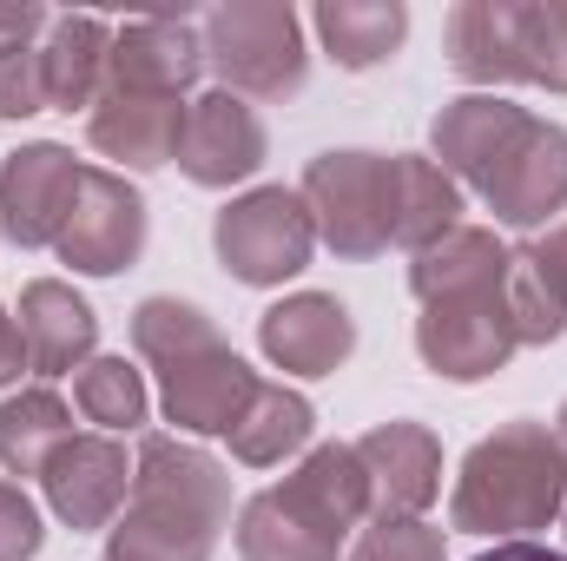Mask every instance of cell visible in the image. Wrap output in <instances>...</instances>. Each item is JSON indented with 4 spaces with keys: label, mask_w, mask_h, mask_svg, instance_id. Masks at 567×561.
Here are the masks:
<instances>
[{
    "label": "cell",
    "mask_w": 567,
    "mask_h": 561,
    "mask_svg": "<svg viewBox=\"0 0 567 561\" xmlns=\"http://www.w3.org/2000/svg\"><path fill=\"white\" fill-rule=\"evenodd\" d=\"M429 145L435 165L455 185L482 192L488 212L515 232H535L555 212H567V133L502 93L449 100L429 126Z\"/></svg>",
    "instance_id": "1"
},
{
    "label": "cell",
    "mask_w": 567,
    "mask_h": 561,
    "mask_svg": "<svg viewBox=\"0 0 567 561\" xmlns=\"http://www.w3.org/2000/svg\"><path fill=\"white\" fill-rule=\"evenodd\" d=\"M508 265H515V252L482 225H455L442 245L416 252V265H410V290L423 304L416 350L435 377L482 384V377L508 370V357L522 350L515 310H508Z\"/></svg>",
    "instance_id": "2"
},
{
    "label": "cell",
    "mask_w": 567,
    "mask_h": 561,
    "mask_svg": "<svg viewBox=\"0 0 567 561\" xmlns=\"http://www.w3.org/2000/svg\"><path fill=\"white\" fill-rule=\"evenodd\" d=\"M225 522L231 476L178 436H145L133 456V496L106 529V561H212Z\"/></svg>",
    "instance_id": "3"
},
{
    "label": "cell",
    "mask_w": 567,
    "mask_h": 561,
    "mask_svg": "<svg viewBox=\"0 0 567 561\" xmlns=\"http://www.w3.org/2000/svg\"><path fill=\"white\" fill-rule=\"evenodd\" d=\"M133 344L158 370V404L165 417L192 436H231L265 377L212 330V317L185 297H145L133 310Z\"/></svg>",
    "instance_id": "4"
},
{
    "label": "cell",
    "mask_w": 567,
    "mask_h": 561,
    "mask_svg": "<svg viewBox=\"0 0 567 561\" xmlns=\"http://www.w3.org/2000/svg\"><path fill=\"white\" fill-rule=\"evenodd\" d=\"M370 516V476L350 442L310 449L284 482L258 489L238 516L245 561H337Z\"/></svg>",
    "instance_id": "5"
},
{
    "label": "cell",
    "mask_w": 567,
    "mask_h": 561,
    "mask_svg": "<svg viewBox=\"0 0 567 561\" xmlns=\"http://www.w3.org/2000/svg\"><path fill=\"white\" fill-rule=\"evenodd\" d=\"M567 502V442L548 422H502L462 456L449 522L462 536H495V542H528L548 529Z\"/></svg>",
    "instance_id": "6"
},
{
    "label": "cell",
    "mask_w": 567,
    "mask_h": 561,
    "mask_svg": "<svg viewBox=\"0 0 567 561\" xmlns=\"http://www.w3.org/2000/svg\"><path fill=\"white\" fill-rule=\"evenodd\" d=\"M449 67L482 93H567V0H462L449 13Z\"/></svg>",
    "instance_id": "7"
},
{
    "label": "cell",
    "mask_w": 567,
    "mask_h": 561,
    "mask_svg": "<svg viewBox=\"0 0 567 561\" xmlns=\"http://www.w3.org/2000/svg\"><path fill=\"white\" fill-rule=\"evenodd\" d=\"M198 40H205V67L238 100H290L310 80L303 20L284 0H231V7H212L198 20Z\"/></svg>",
    "instance_id": "8"
},
{
    "label": "cell",
    "mask_w": 567,
    "mask_h": 561,
    "mask_svg": "<svg viewBox=\"0 0 567 561\" xmlns=\"http://www.w3.org/2000/svg\"><path fill=\"white\" fill-rule=\"evenodd\" d=\"M297 192L317 218V245L337 258H377L396 245V152H317Z\"/></svg>",
    "instance_id": "9"
},
{
    "label": "cell",
    "mask_w": 567,
    "mask_h": 561,
    "mask_svg": "<svg viewBox=\"0 0 567 561\" xmlns=\"http://www.w3.org/2000/svg\"><path fill=\"white\" fill-rule=\"evenodd\" d=\"M212 245H218V265L238 284H271L297 278L317 252V218L303 205V192H284V185H258L245 198H231L212 225Z\"/></svg>",
    "instance_id": "10"
},
{
    "label": "cell",
    "mask_w": 567,
    "mask_h": 561,
    "mask_svg": "<svg viewBox=\"0 0 567 561\" xmlns=\"http://www.w3.org/2000/svg\"><path fill=\"white\" fill-rule=\"evenodd\" d=\"M73 272L86 278H113L126 265H140L145 252V198L126 172H106V165H86L80 192H73V212H66V232L53 245Z\"/></svg>",
    "instance_id": "11"
},
{
    "label": "cell",
    "mask_w": 567,
    "mask_h": 561,
    "mask_svg": "<svg viewBox=\"0 0 567 561\" xmlns=\"http://www.w3.org/2000/svg\"><path fill=\"white\" fill-rule=\"evenodd\" d=\"M40 489H47V509L66 522V529H113L126 496H133V456L120 436H66L47 469H40Z\"/></svg>",
    "instance_id": "12"
},
{
    "label": "cell",
    "mask_w": 567,
    "mask_h": 561,
    "mask_svg": "<svg viewBox=\"0 0 567 561\" xmlns=\"http://www.w3.org/2000/svg\"><path fill=\"white\" fill-rule=\"evenodd\" d=\"M80 178H86V165H80L66 145H53V140L20 145V152L0 165V232H7L20 252L60 245Z\"/></svg>",
    "instance_id": "13"
},
{
    "label": "cell",
    "mask_w": 567,
    "mask_h": 561,
    "mask_svg": "<svg viewBox=\"0 0 567 561\" xmlns=\"http://www.w3.org/2000/svg\"><path fill=\"white\" fill-rule=\"evenodd\" d=\"M265 165V120L238 100V93H198L185 106V133H178V172L205 192H225L238 178H251Z\"/></svg>",
    "instance_id": "14"
},
{
    "label": "cell",
    "mask_w": 567,
    "mask_h": 561,
    "mask_svg": "<svg viewBox=\"0 0 567 561\" xmlns=\"http://www.w3.org/2000/svg\"><path fill=\"white\" fill-rule=\"evenodd\" d=\"M370 476V516H423L442 496V442L423 422H377L363 442H350Z\"/></svg>",
    "instance_id": "15"
},
{
    "label": "cell",
    "mask_w": 567,
    "mask_h": 561,
    "mask_svg": "<svg viewBox=\"0 0 567 561\" xmlns=\"http://www.w3.org/2000/svg\"><path fill=\"white\" fill-rule=\"evenodd\" d=\"M198 73H205V40H198L192 20H126V27H113L106 86L152 93V100H185Z\"/></svg>",
    "instance_id": "16"
},
{
    "label": "cell",
    "mask_w": 567,
    "mask_h": 561,
    "mask_svg": "<svg viewBox=\"0 0 567 561\" xmlns=\"http://www.w3.org/2000/svg\"><path fill=\"white\" fill-rule=\"evenodd\" d=\"M258 344L290 377H330L357 350V317L323 290H297V297H284L258 317Z\"/></svg>",
    "instance_id": "17"
},
{
    "label": "cell",
    "mask_w": 567,
    "mask_h": 561,
    "mask_svg": "<svg viewBox=\"0 0 567 561\" xmlns=\"http://www.w3.org/2000/svg\"><path fill=\"white\" fill-rule=\"evenodd\" d=\"M185 106L192 100H152V93H120V86H100L93 113H86V140L93 152L152 172V165H172L178 159V133H185Z\"/></svg>",
    "instance_id": "18"
},
{
    "label": "cell",
    "mask_w": 567,
    "mask_h": 561,
    "mask_svg": "<svg viewBox=\"0 0 567 561\" xmlns=\"http://www.w3.org/2000/svg\"><path fill=\"white\" fill-rule=\"evenodd\" d=\"M20 337H27V364L40 377H66L80 364H93V344H100V317L93 304L60 278H33L20 290V310H13Z\"/></svg>",
    "instance_id": "19"
},
{
    "label": "cell",
    "mask_w": 567,
    "mask_h": 561,
    "mask_svg": "<svg viewBox=\"0 0 567 561\" xmlns=\"http://www.w3.org/2000/svg\"><path fill=\"white\" fill-rule=\"evenodd\" d=\"M106 60H113V27L100 13H53L47 40H40V73H47V106L73 113L100 100L106 86Z\"/></svg>",
    "instance_id": "20"
},
{
    "label": "cell",
    "mask_w": 567,
    "mask_h": 561,
    "mask_svg": "<svg viewBox=\"0 0 567 561\" xmlns=\"http://www.w3.org/2000/svg\"><path fill=\"white\" fill-rule=\"evenodd\" d=\"M310 20H317L330 60L350 67V73L383 67V60L410 40V7H403V0H323Z\"/></svg>",
    "instance_id": "21"
},
{
    "label": "cell",
    "mask_w": 567,
    "mask_h": 561,
    "mask_svg": "<svg viewBox=\"0 0 567 561\" xmlns=\"http://www.w3.org/2000/svg\"><path fill=\"white\" fill-rule=\"evenodd\" d=\"M455 225H462V185L423 152H396V245L429 252Z\"/></svg>",
    "instance_id": "22"
},
{
    "label": "cell",
    "mask_w": 567,
    "mask_h": 561,
    "mask_svg": "<svg viewBox=\"0 0 567 561\" xmlns=\"http://www.w3.org/2000/svg\"><path fill=\"white\" fill-rule=\"evenodd\" d=\"M66 436H73V410H66L47 384L13 390V397L0 404V469H7V476H40L47 456H53Z\"/></svg>",
    "instance_id": "23"
},
{
    "label": "cell",
    "mask_w": 567,
    "mask_h": 561,
    "mask_svg": "<svg viewBox=\"0 0 567 561\" xmlns=\"http://www.w3.org/2000/svg\"><path fill=\"white\" fill-rule=\"evenodd\" d=\"M310 429H317V410H310L297 390L265 384V390L251 397V410L238 417V429H231V456L251 462V469H271V462L297 456V449L310 442Z\"/></svg>",
    "instance_id": "24"
},
{
    "label": "cell",
    "mask_w": 567,
    "mask_h": 561,
    "mask_svg": "<svg viewBox=\"0 0 567 561\" xmlns=\"http://www.w3.org/2000/svg\"><path fill=\"white\" fill-rule=\"evenodd\" d=\"M73 404H80L86 422H100V436H126V429H140L145 410H152L145 377L126 357H93V364H80V370H73Z\"/></svg>",
    "instance_id": "25"
},
{
    "label": "cell",
    "mask_w": 567,
    "mask_h": 561,
    "mask_svg": "<svg viewBox=\"0 0 567 561\" xmlns=\"http://www.w3.org/2000/svg\"><path fill=\"white\" fill-rule=\"evenodd\" d=\"M508 310H515V337H522V350L555 344V337L567 330L561 290L548 284V272L535 265V252H528V245H522V252H515V265H508Z\"/></svg>",
    "instance_id": "26"
},
{
    "label": "cell",
    "mask_w": 567,
    "mask_h": 561,
    "mask_svg": "<svg viewBox=\"0 0 567 561\" xmlns=\"http://www.w3.org/2000/svg\"><path fill=\"white\" fill-rule=\"evenodd\" d=\"M343 561H442V529H429L423 516H383L350 542Z\"/></svg>",
    "instance_id": "27"
},
{
    "label": "cell",
    "mask_w": 567,
    "mask_h": 561,
    "mask_svg": "<svg viewBox=\"0 0 567 561\" xmlns=\"http://www.w3.org/2000/svg\"><path fill=\"white\" fill-rule=\"evenodd\" d=\"M40 542H47V529H40L33 496L20 482H0V561H33Z\"/></svg>",
    "instance_id": "28"
},
{
    "label": "cell",
    "mask_w": 567,
    "mask_h": 561,
    "mask_svg": "<svg viewBox=\"0 0 567 561\" xmlns=\"http://www.w3.org/2000/svg\"><path fill=\"white\" fill-rule=\"evenodd\" d=\"M47 113V73H40V47L7 53L0 60V120H27Z\"/></svg>",
    "instance_id": "29"
},
{
    "label": "cell",
    "mask_w": 567,
    "mask_h": 561,
    "mask_svg": "<svg viewBox=\"0 0 567 561\" xmlns=\"http://www.w3.org/2000/svg\"><path fill=\"white\" fill-rule=\"evenodd\" d=\"M47 27H53V13H47V7H33V0H0V60H7V53L40 47V40H47Z\"/></svg>",
    "instance_id": "30"
},
{
    "label": "cell",
    "mask_w": 567,
    "mask_h": 561,
    "mask_svg": "<svg viewBox=\"0 0 567 561\" xmlns=\"http://www.w3.org/2000/svg\"><path fill=\"white\" fill-rule=\"evenodd\" d=\"M20 370H33V364H27V337H20L13 310H0V390H13Z\"/></svg>",
    "instance_id": "31"
},
{
    "label": "cell",
    "mask_w": 567,
    "mask_h": 561,
    "mask_svg": "<svg viewBox=\"0 0 567 561\" xmlns=\"http://www.w3.org/2000/svg\"><path fill=\"white\" fill-rule=\"evenodd\" d=\"M528 252H535V265H542V272H548V284H555V290H561V304H567V225H555V232H548V238H535V245H528Z\"/></svg>",
    "instance_id": "32"
},
{
    "label": "cell",
    "mask_w": 567,
    "mask_h": 561,
    "mask_svg": "<svg viewBox=\"0 0 567 561\" xmlns=\"http://www.w3.org/2000/svg\"><path fill=\"white\" fill-rule=\"evenodd\" d=\"M475 561H567L561 549H542V542H495V549H482Z\"/></svg>",
    "instance_id": "33"
},
{
    "label": "cell",
    "mask_w": 567,
    "mask_h": 561,
    "mask_svg": "<svg viewBox=\"0 0 567 561\" xmlns=\"http://www.w3.org/2000/svg\"><path fill=\"white\" fill-rule=\"evenodd\" d=\"M555 422H561V429H555V436H561V442H567V404H561V417H555Z\"/></svg>",
    "instance_id": "34"
},
{
    "label": "cell",
    "mask_w": 567,
    "mask_h": 561,
    "mask_svg": "<svg viewBox=\"0 0 567 561\" xmlns=\"http://www.w3.org/2000/svg\"><path fill=\"white\" fill-rule=\"evenodd\" d=\"M561 522H567V502H561Z\"/></svg>",
    "instance_id": "35"
}]
</instances>
